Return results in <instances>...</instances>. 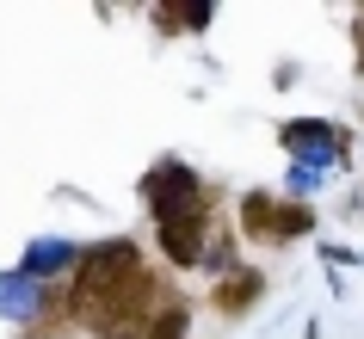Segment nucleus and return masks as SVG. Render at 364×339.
Returning a JSON list of instances; mask_svg holds the SVG:
<instances>
[{"label": "nucleus", "mask_w": 364, "mask_h": 339, "mask_svg": "<svg viewBox=\"0 0 364 339\" xmlns=\"http://www.w3.org/2000/svg\"><path fill=\"white\" fill-rule=\"evenodd\" d=\"M142 271V247L136 241H99L80 253L75 265V278H68V296L87 302V296H105V290H117L124 278H136Z\"/></svg>", "instance_id": "nucleus-1"}, {"label": "nucleus", "mask_w": 364, "mask_h": 339, "mask_svg": "<svg viewBox=\"0 0 364 339\" xmlns=\"http://www.w3.org/2000/svg\"><path fill=\"white\" fill-rule=\"evenodd\" d=\"M259 296H266V278H259L253 265H229V271L216 278V290H210V308L223 321H235V315H247Z\"/></svg>", "instance_id": "nucleus-2"}, {"label": "nucleus", "mask_w": 364, "mask_h": 339, "mask_svg": "<svg viewBox=\"0 0 364 339\" xmlns=\"http://www.w3.org/2000/svg\"><path fill=\"white\" fill-rule=\"evenodd\" d=\"M186 327H192V302H186V296L167 284V296H161V308L149 315L142 339H186Z\"/></svg>", "instance_id": "nucleus-3"}, {"label": "nucleus", "mask_w": 364, "mask_h": 339, "mask_svg": "<svg viewBox=\"0 0 364 339\" xmlns=\"http://www.w3.org/2000/svg\"><path fill=\"white\" fill-rule=\"evenodd\" d=\"M272 216H278V198L272 191H247L241 198V235L247 241H272Z\"/></svg>", "instance_id": "nucleus-4"}, {"label": "nucleus", "mask_w": 364, "mask_h": 339, "mask_svg": "<svg viewBox=\"0 0 364 339\" xmlns=\"http://www.w3.org/2000/svg\"><path fill=\"white\" fill-rule=\"evenodd\" d=\"M309 228H315V210H309V204H278V216H272V241H278V247L303 241Z\"/></svg>", "instance_id": "nucleus-5"}, {"label": "nucleus", "mask_w": 364, "mask_h": 339, "mask_svg": "<svg viewBox=\"0 0 364 339\" xmlns=\"http://www.w3.org/2000/svg\"><path fill=\"white\" fill-rule=\"evenodd\" d=\"M154 25H161V31H179V25H186V6H154Z\"/></svg>", "instance_id": "nucleus-6"}]
</instances>
